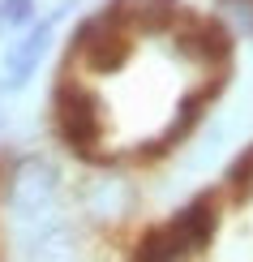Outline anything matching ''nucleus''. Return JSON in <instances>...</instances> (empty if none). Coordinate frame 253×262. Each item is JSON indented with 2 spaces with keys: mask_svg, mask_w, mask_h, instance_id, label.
<instances>
[{
  "mask_svg": "<svg viewBox=\"0 0 253 262\" xmlns=\"http://www.w3.org/2000/svg\"><path fill=\"white\" fill-rule=\"evenodd\" d=\"M172 39H176V52L197 64H227L232 60V35L215 17H197V13L180 9V17L172 21Z\"/></svg>",
  "mask_w": 253,
  "mask_h": 262,
  "instance_id": "nucleus-4",
  "label": "nucleus"
},
{
  "mask_svg": "<svg viewBox=\"0 0 253 262\" xmlns=\"http://www.w3.org/2000/svg\"><path fill=\"white\" fill-rule=\"evenodd\" d=\"M52 112H56V134L64 138V146L78 150L82 159H103L99 155V134H103V116H99V99L78 82H60L52 95Z\"/></svg>",
  "mask_w": 253,
  "mask_h": 262,
  "instance_id": "nucleus-3",
  "label": "nucleus"
},
{
  "mask_svg": "<svg viewBox=\"0 0 253 262\" xmlns=\"http://www.w3.org/2000/svg\"><path fill=\"white\" fill-rule=\"evenodd\" d=\"M73 48L86 56L90 69H120V64L129 60V52H133V39H129V0H116L112 9H103V13L86 17L78 26V35H73Z\"/></svg>",
  "mask_w": 253,
  "mask_h": 262,
  "instance_id": "nucleus-2",
  "label": "nucleus"
},
{
  "mask_svg": "<svg viewBox=\"0 0 253 262\" xmlns=\"http://www.w3.org/2000/svg\"><path fill=\"white\" fill-rule=\"evenodd\" d=\"M227 189L236 193V198H245V193H253V146L240 155L232 168H227Z\"/></svg>",
  "mask_w": 253,
  "mask_h": 262,
  "instance_id": "nucleus-7",
  "label": "nucleus"
},
{
  "mask_svg": "<svg viewBox=\"0 0 253 262\" xmlns=\"http://www.w3.org/2000/svg\"><path fill=\"white\" fill-rule=\"evenodd\" d=\"M48 43H52V21H43L39 30H30V35L13 48V56H9V78H5L9 91H17V86L30 82V73L39 69V60H43V52H48Z\"/></svg>",
  "mask_w": 253,
  "mask_h": 262,
  "instance_id": "nucleus-5",
  "label": "nucleus"
},
{
  "mask_svg": "<svg viewBox=\"0 0 253 262\" xmlns=\"http://www.w3.org/2000/svg\"><path fill=\"white\" fill-rule=\"evenodd\" d=\"M180 0H129V17L142 21L150 30H172V21L180 17Z\"/></svg>",
  "mask_w": 253,
  "mask_h": 262,
  "instance_id": "nucleus-6",
  "label": "nucleus"
},
{
  "mask_svg": "<svg viewBox=\"0 0 253 262\" xmlns=\"http://www.w3.org/2000/svg\"><path fill=\"white\" fill-rule=\"evenodd\" d=\"M30 13H35V0H0V17H5L9 26H21Z\"/></svg>",
  "mask_w": 253,
  "mask_h": 262,
  "instance_id": "nucleus-8",
  "label": "nucleus"
},
{
  "mask_svg": "<svg viewBox=\"0 0 253 262\" xmlns=\"http://www.w3.org/2000/svg\"><path fill=\"white\" fill-rule=\"evenodd\" d=\"M219 228V198L215 193H197V198L185 206L176 220L150 228L137 245V258L142 262H176V258H193L211 245Z\"/></svg>",
  "mask_w": 253,
  "mask_h": 262,
  "instance_id": "nucleus-1",
  "label": "nucleus"
}]
</instances>
